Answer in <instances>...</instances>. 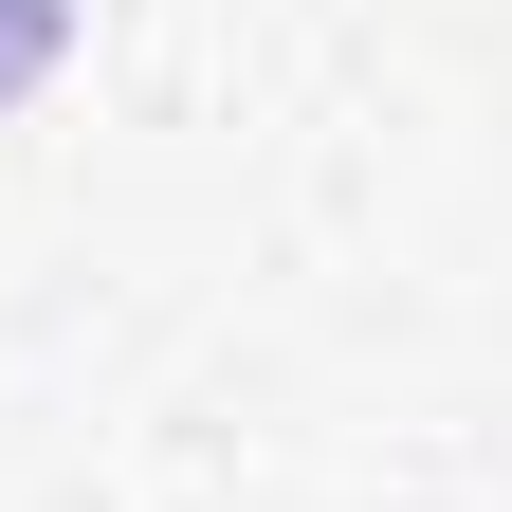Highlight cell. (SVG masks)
I'll list each match as a JSON object with an SVG mask.
<instances>
[{
  "label": "cell",
  "mask_w": 512,
  "mask_h": 512,
  "mask_svg": "<svg viewBox=\"0 0 512 512\" xmlns=\"http://www.w3.org/2000/svg\"><path fill=\"white\" fill-rule=\"evenodd\" d=\"M55 74V0H0V92H37Z\"/></svg>",
  "instance_id": "cell-1"
}]
</instances>
